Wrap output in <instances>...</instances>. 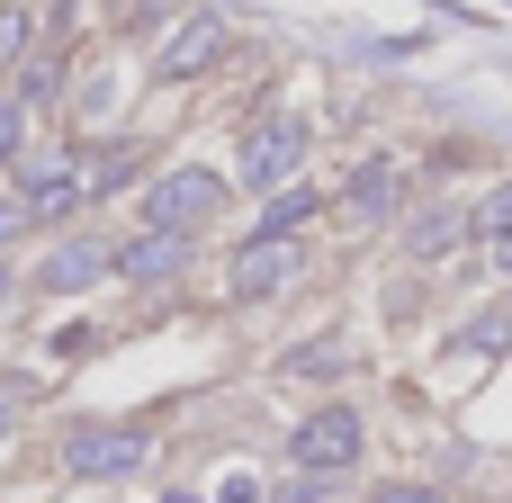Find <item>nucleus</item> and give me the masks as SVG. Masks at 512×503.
<instances>
[{
	"instance_id": "f257e3e1",
	"label": "nucleus",
	"mask_w": 512,
	"mask_h": 503,
	"mask_svg": "<svg viewBox=\"0 0 512 503\" xmlns=\"http://www.w3.org/2000/svg\"><path fill=\"white\" fill-rule=\"evenodd\" d=\"M144 450H153V441H144L135 423H72V432H63V477L108 486V477H135Z\"/></svg>"
},
{
	"instance_id": "f03ea898",
	"label": "nucleus",
	"mask_w": 512,
	"mask_h": 503,
	"mask_svg": "<svg viewBox=\"0 0 512 503\" xmlns=\"http://www.w3.org/2000/svg\"><path fill=\"white\" fill-rule=\"evenodd\" d=\"M351 459H360V414L351 405H315L288 432V468H306V477H342Z\"/></svg>"
},
{
	"instance_id": "7ed1b4c3",
	"label": "nucleus",
	"mask_w": 512,
	"mask_h": 503,
	"mask_svg": "<svg viewBox=\"0 0 512 503\" xmlns=\"http://www.w3.org/2000/svg\"><path fill=\"white\" fill-rule=\"evenodd\" d=\"M216 207H225V180L216 171H171L162 189H144V225H171V234H198Z\"/></svg>"
},
{
	"instance_id": "20e7f679",
	"label": "nucleus",
	"mask_w": 512,
	"mask_h": 503,
	"mask_svg": "<svg viewBox=\"0 0 512 503\" xmlns=\"http://www.w3.org/2000/svg\"><path fill=\"white\" fill-rule=\"evenodd\" d=\"M297 270H306L297 234H252V243L234 252V297H243V306H261V297H270V288H288Z\"/></svg>"
},
{
	"instance_id": "39448f33",
	"label": "nucleus",
	"mask_w": 512,
	"mask_h": 503,
	"mask_svg": "<svg viewBox=\"0 0 512 503\" xmlns=\"http://www.w3.org/2000/svg\"><path fill=\"white\" fill-rule=\"evenodd\" d=\"M297 162H306V126L297 117H261L252 144H243V189H279Z\"/></svg>"
},
{
	"instance_id": "423d86ee",
	"label": "nucleus",
	"mask_w": 512,
	"mask_h": 503,
	"mask_svg": "<svg viewBox=\"0 0 512 503\" xmlns=\"http://www.w3.org/2000/svg\"><path fill=\"white\" fill-rule=\"evenodd\" d=\"M216 54H225V18H207V9H198V18H180V27H171V45H162V81H198Z\"/></svg>"
},
{
	"instance_id": "0eeeda50",
	"label": "nucleus",
	"mask_w": 512,
	"mask_h": 503,
	"mask_svg": "<svg viewBox=\"0 0 512 503\" xmlns=\"http://www.w3.org/2000/svg\"><path fill=\"white\" fill-rule=\"evenodd\" d=\"M180 261H189V234H171V225H144V234L117 252V279H144V288H153V279H171Z\"/></svg>"
},
{
	"instance_id": "6e6552de",
	"label": "nucleus",
	"mask_w": 512,
	"mask_h": 503,
	"mask_svg": "<svg viewBox=\"0 0 512 503\" xmlns=\"http://www.w3.org/2000/svg\"><path fill=\"white\" fill-rule=\"evenodd\" d=\"M387 198H396V162H360L351 189H342V216H351V225H378Z\"/></svg>"
},
{
	"instance_id": "1a4fd4ad",
	"label": "nucleus",
	"mask_w": 512,
	"mask_h": 503,
	"mask_svg": "<svg viewBox=\"0 0 512 503\" xmlns=\"http://www.w3.org/2000/svg\"><path fill=\"white\" fill-rule=\"evenodd\" d=\"M99 270H108V252H99V243H54V261L36 270V288H54V297H72V288H90Z\"/></svg>"
},
{
	"instance_id": "9d476101",
	"label": "nucleus",
	"mask_w": 512,
	"mask_h": 503,
	"mask_svg": "<svg viewBox=\"0 0 512 503\" xmlns=\"http://www.w3.org/2000/svg\"><path fill=\"white\" fill-rule=\"evenodd\" d=\"M315 216V189H270V207H261V234H297Z\"/></svg>"
},
{
	"instance_id": "9b49d317",
	"label": "nucleus",
	"mask_w": 512,
	"mask_h": 503,
	"mask_svg": "<svg viewBox=\"0 0 512 503\" xmlns=\"http://www.w3.org/2000/svg\"><path fill=\"white\" fill-rule=\"evenodd\" d=\"M468 225H477V216H423V225H414V261H432V252H450V243H459Z\"/></svg>"
},
{
	"instance_id": "f8f14e48",
	"label": "nucleus",
	"mask_w": 512,
	"mask_h": 503,
	"mask_svg": "<svg viewBox=\"0 0 512 503\" xmlns=\"http://www.w3.org/2000/svg\"><path fill=\"white\" fill-rule=\"evenodd\" d=\"M351 360V342H306V351H288V378H333Z\"/></svg>"
},
{
	"instance_id": "ddd939ff",
	"label": "nucleus",
	"mask_w": 512,
	"mask_h": 503,
	"mask_svg": "<svg viewBox=\"0 0 512 503\" xmlns=\"http://www.w3.org/2000/svg\"><path fill=\"white\" fill-rule=\"evenodd\" d=\"M459 342H468V351H512V315H504V306H495V315H477Z\"/></svg>"
},
{
	"instance_id": "4468645a",
	"label": "nucleus",
	"mask_w": 512,
	"mask_h": 503,
	"mask_svg": "<svg viewBox=\"0 0 512 503\" xmlns=\"http://www.w3.org/2000/svg\"><path fill=\"white\" fill-rule=\"evenodd\" d=\"M477 234H495V243L512 234V180H504V189H486V207H477Z\"/></svg>"
},
{
	"instance_id": "2eb2a0df",
	"label": "nucleus",
	"mask_w": 512,
	"mask_h": 503,
	"mask_svg": "<svg viewBox=\"0 0 512 503\" xmlns=\"http://www.w3.org/2000/svg\"><path fill=\"white\" fill-rule=\"evenodd\" d=\"M27 54V9H0V63Z\"/></svg>"
},
{
	"instance_id": "dca6fc26",
	"label": "nucleus",
	"mask_w": 512,
	"mask_h": 503,
	"mask_svg": "<svg viewBox=\"0 0 512 503\" xmlns=\"http://www.w3.org/2000/svg\"><path fill=\"white\" fill-rule=\"evenodd\" d=\"M279 503H333V477H306V468H297V486H288Z\"/></svg>"
},
{
	"instance_id": "f3484780",
	"label": "nucleus",
	"mask_w": 512,
	"mask_h": 503,
	"mask_svg": "<svg viewBox=\"0 0 512 503\" xmlns=\"http://www.w3.org/2000/svg\"><path fill=\"white\" fill-rule=\"evenodd\" d=\"M0 162H18V108L0 99Z\"/></svg>"
},
{
	"instance_id": "a211bd4d",
	"label": "nucleus",
	"mask_w": 512,
	"mask_h": 503,
	"mask_svg": "<svg viewBox=\"0 0 512 503\" xmlns=\"http://www.w3.org/2000/svg\"><path fill=\"white\" fill-rule=\"evenodd\" d=\"M369 503H441L432 486H387V495H369Z\"/></svg>"
},
{
	"instance_id": "6ab92c4d",
	"label": "nucleus",
	"mask_w": 512,
	"mask_h": 503,
	"mask_svg": "<svg viewBox=\"0 0 512 503\" xmlns=\"http://www.w3.org/2000/svg\"><path fill=\"white\" fill-rule=\"evenodd\" d=\"M495 252H504V270H512V234H504V243H495Z\"/></svg>"
},
{
	"instance_id": "aec40b11",
	"label": "nucleus",
	"mask_w": 512,
	"mask_h": 503,
	"mask_svg": "<svg viewBox=\"0 0 512 503\" xmlns=\"http://www.w3.org/2000/svg\"><path fill=\"white\" fill-rule=\"evenodd\" d=\"M171 503H198V495H171Z\"/></svg>"
},
{
	"instance_id": "412c9836",
	"label": "nucleus",
	"mask_w": 512,
	"mask_h": 503,
	"mask_svg": "<svg viewBox=\"0 0 512 503\" xmlns=\"http://www.w3.org/2000/svg\"><path fill=\"white\" fill-rule=\"evenodd\" d=\"M0 432H9V423H0Z\"/></svg>"
}]
</instances>
